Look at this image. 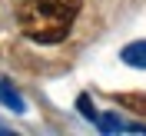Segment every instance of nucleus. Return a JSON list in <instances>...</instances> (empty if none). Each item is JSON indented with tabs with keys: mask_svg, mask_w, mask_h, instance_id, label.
<instances>
[{
	"mask_svg": "<svg viewBox=\"0 0 146 136\" xmlns=\"http://www.w3.org/2000/svg\"><path fill=\"white\" fill-rule=\"evenodd\" d=\"M76 109H80V113H83L86 119H93V123H96V109H93L90 96H80V100H76Z\"/></svg>",
	"mask_w": 146,
	"mask_h": 136,
	"instance_id": "5",
	"label": "nucleus"
},
{
	"mask_svg": "<svg viewBox=\"0 0 146 136\" xmlns=\"http://www.w3.org/2000/svg\"><path fill=\"white\" fill-rule=\"evenodd\" d=\"M123 63L126 66H136V70H146V40H136V43L123 46Z\"/></svg>",
	"mask_w": 146,
	"mask_h": 136,
	"instance_id": "2",
	"label": "nucleus"
},
{
	"mask_svg": "<svg viewBox=\"0 0 146 136\" xmlns=\"http://www.w3.org/2000/svg\"><path fill=\"white\" fill-rule=\"evenodd\" d=\"M83 0H27L17 10L20 30L36 43H60L66 40Z\"/></svg>",
	"mask_w": 146,
	"mask_h": 136,
	"instance_id": "1",
	"label": "nucleus"
},
{
	"mask_svg": "<svg viewBox=\"0 0 146 136\" xmlns=\"http://www.w3.org/2000/svg\"><path fill=\"white\" fill-rule=\"evenodd\" d=\"M0 103H3L7 109H13V113H23V109H27L23 96L13 90V83H10V80H0Z\"/></svg>",
	"mask_w": 146,
	"mask_h": 136,
	"instance_id": "3",
	"label": "nucleus"
},
{
	"mask_svg": "<svg viewBox=\"0 0 146 136\" xmlns=\"http://www.w3.org/2000/svg\"><path fill=\"white\" fill-rule=\"evenodd\" d=\"M113 103H119V106L146 116V93H113Z\"/></svg>",
	"mask_w": 146,
	"mask_h": 136,
	"instance_id": "4",
	"label": "nucleus"
}]
</instances>
